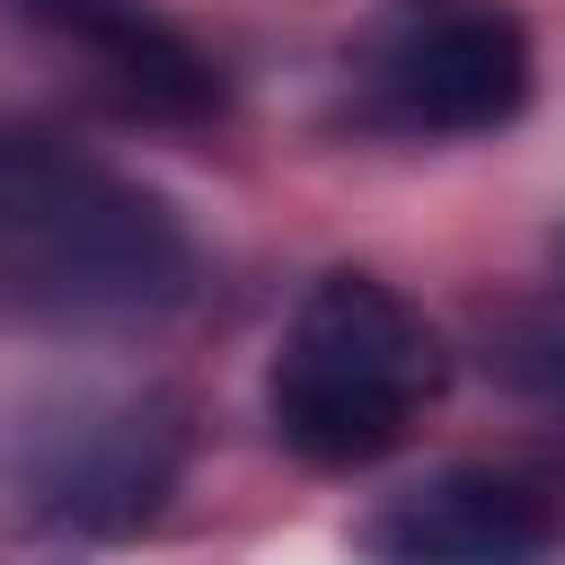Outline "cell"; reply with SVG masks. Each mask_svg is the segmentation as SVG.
Returning a JSON list of instances; mask_svg holds the SVG:
<instances>
[{"instance_id": "obj_1", "label": "cell", "mask_w": 565, "mask_h": 565, "mask_svg": "<svg viewBox=\"0 0 565 565\" xmlns=\"http://www.w3.org/2000/svg\"><path fill=\"white\" fill-rule=\"evenodd\" d=\"M441 397V335L371 274H327L265 371V415L309 468H371Z\"/></svg>"}, {"instance_id": "obj_2", "label": "cell", "mask_w": 565, "mask_h": 565, "mask_svg": "<svg viewBox=\"0 0 565 565\" xmlns=\"http://www.w3.org/2000/svg\"><path fill=\"white\" fill-rule=\"evenodd\" d=\"M0 238L79 309H159L194 274V247L159 194L35 132H0Z\"/></svg>"}, {"instance_id": "obj_3", "label": "cell", "mask_w": 565, "mask_h": 565, "mask_svg": "<svg viewBox=\"0 0 565 565\" xmlns=\"http://www.w3.org/2000/svg\"><path fill=\"white\" fill-rule=\"evenodd\" d=\"M371 79L415 132H494L530 106V35L494 0H397Z\"/></svg>"}, {"instance_id": "obj_4", "label": "cell", "mask_w": 565, "mask_h": 565, "mask_svg": "<svg viewBox=\"0 0 565 565\" xmlns=\"http://www.w3.org/2000/svg\"><path fill=\"white\" fill-rule=\"evenodd\" d=\"M556 539L565 503L530 468H441L362 530L380 565H547Z\"/></svg>"}, {"instance_id": "obj_5", "label": "cell", "mask_w": 565, "mask_h": 565, "mask_svg": "<svg viewBox=\"0 0 565 565\" xmlns=\"http://www.w3.org/2000/svg\"><path fill=\"white\" fill-rule=\"evenodd\" d=\"M177 468V433L141 406L79 415L53 433V459H35V494L53 521H141Z\"/></svg>"}, {"instance_id": "obj_6", "label": "cell", "mask_w": 565, "mask_h": 565, "mask_svg": "<svg viewBox=\"0 0 565 565\" xmlns=\"http://www.w3.org/2000/svg\"><path fill=\"white\" fill-rule=\"evenodd\" d=\"M62 18L88 35V53L115 71V88H124L132 106H150V115H203V106H212V71H203L168 26H150L132 0H71Z\"/></svg>"}]
</instances>
